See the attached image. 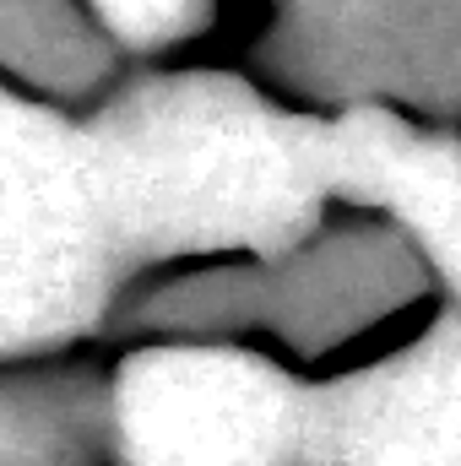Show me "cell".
I'll return each instance as SVG.
<instances>
[{
  "label": "cell",
  "instance_id": "obj_4",
  "mask_svg": "<svg viewBox=\"0 0 461 466\" xmlns=\"http://www.w3.org/2000/svg\"><path fill=\"white\" fill-rule=\"evenodd\" d=\"M293 466H461V315L315 385Z\"/></svg>",
  "mask_w": 461,
  "mask_h": 466
},
{
  "label": "cell",
  "instance_id": "obj_9",
  "mask_svg": "<svg viewBox=\"0 0 461 466\" xmlns=\"http://www.w3.org/2000/svg\"><path fill=\"white\" fill-rule=\"evenodd\" d=\"M429 11V0H299V16H326L332 22V33L343 27L347 38H353V49L364 55H385V38H391V16H424Z\"/></svg>",
  "mask_w": 461,
  "mask_h": 466
},
{
  "label": "cell",
  "instance_id": "obj_7",
  "mask_svg": "<svg viewBox=\"0 0 461 466\" xmlns=\"http://www.w3.org/2000/svg\"><path fill=\"white\" fill-rule=\"evenodd\" d=\"M109 440V396L82 374H11L5 380V466H87Z\"/></svg>",
  "mask_w": 461,
  "mask_h": 466
},
{
  "label": "cell",
  "instance_id": "obj_1",
  "mask_svg": "<svg viewBox=\"0 0 461 466\" xmlns=\"http://www.w3.org/2000/svg\"><path fill=\"white\" fill-rule=\"evenodd\" d=\"M93 185L130 277L163 260H277L321 233L326 119L261 104L223 76L125 93L87 125Z\"/></svg>",
  "mask_w": 461,
  "mask_h": 466
},
{
  "label": "cell",
  "instance_id": "obj_3",
  "mask_svg": "<svg viewBox=\"0 0 461 466\" xmlns=\"http://www.w3.org/2000/svg\"><path fill=\"white\" fill-rule=\"evenodd\" d=\"M310 385L266 352L169 337L130 352L109 385L119 466H293Z\"/></svg>",
  "mask_w": 461,
  "mask_h": 466
},
{
  "label": "cell",
  "instance_id": "obj_2",
  "mask_svg": "<svg viewBox=\"0 0 461 466\" xmlns=\"http://www.w3.org/2000/svg\"><path fill=\"white\" fill-rule=\"evenodd\" d=\"M0 185V337L5 358L22 363L93 337L130 288V266L93 185L87 125L11 98Z\"/></svg>",
  "mask_w": 461,
  "mask_h": 466
},
{
  "label": "cell",
  "instance_id": "obj_5",
  "mask_svg": "<svg viewBox=\"0 0 461 466\" xmlns=\"http://www.w3.org/2000/svg\"><path fill=\"white\" fill-rule=\"evenodd\" d=\"M332 196L380 207L396 233L461 299V141L418 136L374 104L326 119Z\"/></svg>",
  "mask_w": 461,
  "mask_h": 466
},
{
  "label": "cell",
  "instance_id": "obj_6",
  "mask_svg": "<svg viewBox=\"0 0 461 466\" xmlns=\"http://www.w3.org/2000/svg\"><path fill=\"white\" fill-rule=\"evenodd\" d=\"M255 271V320L282 331L299 352H326L353 331L407 309L429 260L385 228L315 233Z\"/></svg>",
  "mask_w": 461,
  "mask_h": 466
},
{
  "label": "cell",
  "instance_id": "obj_8",
  "mask_svg": "<svg viewBox=\"0 0 461 466\" xmlns=\"http://www.w3.org/2000/svg\"><path fill=\"white\" fill-rule=\"evenodd\" d=\"M98 22L130 49H158L201 27L207 0H93Z\"/></svg>",
  "mask_w": 461,
  "mask_h": 466
}]
</instances>
